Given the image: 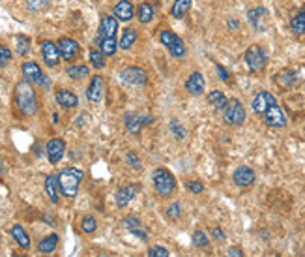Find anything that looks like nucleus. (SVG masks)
Masks as SVG:
<instances>
[{
  "label": "nucleus",
  "mask_w": 305,
  "mask_h": 257,
  "mask_svg": "<svg viewBox=\"0 0 305 257\" xmlns=\"http://www.w3.org/2000/svg\"><path fill=\"white\" fill-rule=\"evenodd\" d=\"M273 104H277L275 96L271 92H268V90H260L253 98V101H251V109H253L257 115H264L266 109L270 106H273Z\"/></svg>",
  "instance_id": "ddd939ff"
},
{
  "label": "nucleus",
  "mask_w": 305,
  "mask_h": 257,
  "mask_svg": "<svg viewBox=\"0 0 305 257\" xmlns=\"http://www.w3.org/2000/svg\"><path fill=\"white\" fill-rule=\"evenodd\" d=\"M255 171L249 167V165H240L236 171H234V175H232V181H234V184L240 188H247L251 186L255 182Z\"/></svg>",
  "instance_id": "4468645a"
},
{
  "label": "nucleus",
  "mask_w": 305,
  "mask_h": 257,
  "mask_svg": "<svg viewBox=\"0 0 305 257\" xmlns=\"http://www.w3.org/2000/svg\"><path fill=\"white\" fill-rule=\"evenodd\" d=\"M21 71H23V75H24V81H29L30 85H40V87H45V88L51 85V81L43 75L40 64L34 62V60H26V62H23Z\"/></svg>",
  "instance_id": "39448f33"
},
{
  "label": "nucleus",
  "mask_w": 305,
  "mask_h": 257,
  "mask_svg": "<svg viewBox=\"0 0 305 257\" xmlns=\"http://www.w3.org/2000/svg\"><path fill=\"white\" fill-rule=\"evenodd\" d=\"M15 49H17V53L21 55V57H24V55H29V51H30V38L29 36H17L15 38Z\"/></svg>",
  "instance_id": "f704fd0d"
},
{
  "label": "nucleus",
  "mask_w": 305,
  "mask_h": 257,
  "mask_svg": "<svg viewBox=\"0 0 305 257\" xmlns=\"http://www.w3.org/2000/svg\"><path fill=\"white\" fill-rule=\"evenodd\" d=\"M229 257H243V251L238 246H232V248H229Z\"/></svg>",
  "instance_id": "8fccbe9b"
},
{
  "label": "nucleus",
  "mask_w": 305,
  "mask_h": 257,
  "mask_svg": "<svg viewBox=\"0 0 305 257\" xmlns=\"http://www.w3.org/2000/svg\"><path fill=\"white\" fill-rule=\"evenodd\" d=\"M204 88H206V81H204V75H202L201 71H193L189 75V79L185 81V90L193 96H201L204 92Z\"/></svg>",
  "instance_id": "dca6fc26"
},
{
  "label": "nucleus",
  "mask_w": 305,
  "mask_h": 257,
  "mask_svg": "<svg viewBox=\"0 0 305 257\" xmlns=\"http://www.w3.org/2000/svg\"><path fill=\"white\" fill-rule=\"evenodd\" d=\"M208 104L215 109V111H223L227 104H229V98L225 96L221 90H212V92L208 94Z\"/></svg>",
  "instance_id": "b1692460"
},
{
  "label": "nucleus",
  "mask_w": 305,
  "mask_h": 257,
  "mask_svg": "<svg viewBox=\"0 0 305 257\" xmlns=\"http://www.w3.org/2000/svg\"><path fill=\"white\" fill-rule=\"evenodd\" d=\"M43 222H47L49 225H51V227H54V220H52L49 214H43Z\"/></svg>",
  "instance_id": "3c124183"
},
{
  "label": "nucleus",
  "mask_w": 305,
  "mask_h": 257,
  "mask_svg": "<svg viewBox=\"0 0 305 257\" xmlns=\"http://www.w3.org/2000/svg\"><path fill=\"white\" fill-rule=\"evenodd\" d=\"M185 186H187V190H189L191 193H195V195H199V193L204 192V184L199 182V181H189Z\"/></svg>",
  "instance_id": "a18cd8bd"
},
{
  "label": "nucleus",
  "mask_w": 305,
  "mask_h": 257,
  "mask_svg": "<svg viewBox=\"0 0 305 257\" xmlns=\"http://www.w3.org/2000/svg\"><path fill=\"white\" fill-rule=\"evenodd\" d=\"M266 10L264 8H253V10H249L247 13V19H249V23H251V27H253L255 30H264V24L260 23L262 19L266 17Z\"/></svg>",
  "instance_id": "393cba45"
},
{
  "label": "nucleus",
  "mask_w": 305,
  "mask_h": 257,
  "mask_svg": "<svg viewBox=\"0 0 305 257\" xmlns=\"http://www.w3.org/2000/svg\"><path fill=\"white\" fill-rule=\"evenodd\" d=\"M178 40H180L178 36L174 34V32H171V30H161V32H159V41H161L167 49L169 47H173Z\"/></svg>",
  "instance_id": "e433bc0d"
},
{
  "label": "nucleus",
  "mask_w": 305,
  "mask_h": 257,
  "mask_svg": "<svg viewBox=\"0 0 305 257\" xmlns=\"http://www.w3.org/2000/svg\"><path fill=\"white\" fill-rule=\"evenodd\" d=\"M103 77L101 75H94L92 81H90V85H88L87 88V98L90 104H94V106H98V104H101L103 101Z\"/></svg>",
  "instance_id": "f8f14e48"
},
{
  "label": "nucleus",
  "mask_w": 305,
  "mask_h": 257,
  "mask_svg": "<svg viewBox=\"0 0 305 257\" xmlns=\"http://www.w3.org/2000/svg\"><path fill=\"white\" fill-rule=\"evenodd\" d=\"M189 10H191V0H174L171 15H173L174 19H182Z\"/></svg>",
  "instance_id": "c756f323"
},
{
  "label": "nucleus",
  "mask_w": 305,
  "mask_h": 257,
  "mask_svg": "<svg viewBox=\"0 0 305 257\" xmlns=\"http://www.w3.org/2000/svg\"><path fill=\"white\" fill-rule=\"evenodd\" d=\"M152 182H154L156 192L159 193L163 199L173 197L174 192H176V178H174L173 173L169 169H165V167H159V169L154 171Z\"/></svg>",
  "instance_id": "7ed1b4c3"
},
{
  "label": "nucleus",
  "mask_w": 305,
  "mask_h": 257,
  "mask_svg": "<svg viewBox=\"0 0 305 257\" xmlns=\"http://www.w3.org/2000/svg\"><path fill=\"white\" fill-rule=\"evenodd\" d=\"M118 32V19L115 15H103L99 23V38H115Z\"/></svg>",
  "instance_id": "f3484780"
},
{
  "label": "nucleus",
  "mask_w": 305,
  "mask_h": 257,
  "mask_svg": "<svg viewBox=\"0 0 305 257\" xmlns=\"http://www.w3.org/2000/svg\"><path fill=\"white\" fill-rule=\"evenodd\" d=\"M15 257H21V255H15Z\"/></svg>",
  "instance_id": "864d4df0"
},
{
  "label": "nucleus",
  "mask_w": 305,
  "mask_h": 257,
  "mask_svg": "<svg viewBox=\"0 0 305 257\" xmlns=\"http://www.w3.org/2000/svg\"><path fill=\"white\" fill-rule=\"evenodd\" d=\"M135 41H137V30L131 29V27H127L124 32H122V38H120V47L122 49H131L135 45Z\"/></svg>",
  "instance_id": "7c9ffc66"
},
{
  "label": "nucleus",
  "mask_w": 305,
  "mask_h": 257,
  "mask_svg": "<svg viewBox=\"0 0 305 257\" xmlns=\"http://www.w3.org/2000/svg\"><path fill=\"white\" fill-rule=\"evenodd\" d=\"M15 106L24 117H34L38 113V96L34 85H30L29 81H19L15 85Z\"/></svg>",
  "instance_id": "f257e3e1"
},
{
  "label": "nucleus",
  "mask_w": 305,
  "mask_h": 257,
  "mask_svg": "<svg viewBox=\"0 0 305 257\" xmlns=\"http://www.w3.org/2000/svg\"><path fill=\"white\" fill-rule=\"evenodd\" d=\"M154 15H156V12H154V8H152V4L150 2H143V4H138L137 8V17L138 21L143 24H148L152 19H154Z\"/></svg>",
  "instance_id": "a878e982"
},
{
  "label": "nucleus",
  "mask_w": 305,
  "mask_h": 257,
  "mask_svg": "<svg viewBox=\"0 0 305 257\" xmlns=\"http://www.w3.org/2000/svg\"><path fill=\"white\" fill-rule=\"evenodd\" d=\"M150 124L152 122V117H143V115H127L126 117V130L129 134L137 135L143 128V124Z\"/></svg>",
  "instance_id": "412c9836"
},
{
  "label": "nucleus",
  "mask_w": 305,
  "mask_h": 257,
  "mask_svg": "<svg viewBox=\"0 0 305 257\" xmlns=\"http://www.w3.org/2000/svg\"><path fill=\"white\" fill-rule=\"evenodd\" d=\"M243 59H245V64H247V68L251 71H262L266 68L268 57H266V51L260 45H251L245 51Z\"/></svg>",
  "instance_id": "423d86ee"
},
{
  "label": "nucleus",
  "mask_w": 305,
  "mask_h": 257,
  "mask_svg": "<svg viewBox=\"0 0 305 257\" xmlns=\"http://www.w3.org/2000/svg\"><path fill=\"white\" fill-rule=\"evenodd\" d=\"M47 257H52V255H47Z\"/></svg>",
  "instance_id": "5fc2aeb1"
},
{
  "label": "nucleus",
  "mask_w": 305,
  "mask_h": 257,
  "mask_svg": "<svg viewBox=\"0 0 305 257\" xmlns=\"http://www.w3.org/2000/svg\"><path fill=\"white\" fill-rule=\"evenodd\" d=\"M41 59L45 62V66L49 68H54L60 62V51H58V45L51 40H43L41 41Z\"/></svg>",
  "instance_id": "1a4fd4ad"
},
{
  "label": "nucleus",
  "mask_w": 305,
  "mask_h": 257,
  "mask_svg": "<svg viewBox=\"0 0 305 257\" xmlns=\"http://www.w3.org/2000/svg\"><path fill=\"white\" fill-rule=\"evenodd\" d=\"M290 29L294 30V34H305V10H301V12L290 21Z\"/></svg>",
  "instance_id": "473e14b6"
},
{
  "label": "nucleus",
  "mask_w": 305,
  "mask_h": 257,
  "mask_svg": "<svg viewBox=\"0 0 305 257\" xmlns=\"http://www.w3.org/2000/svg\"><path fill=\"white\" fill-rule=\"evenodd\" d=\"M229 24H231V29H236V27H238L236 21H229Z\"/></svg>",
  "instance_id": "603ef678"
},
{
  "label": "nucleus",
  "mask_w": 305,
  "mask_h": 257,
  "mask_svg": "<svg viewBox=\"0 0 305 257\" xmlns=\"http://www.w3.org/2000/svg\"><path fill=\"white\" fill-rule=\"evenodd\" d=\"M245 117H247V113H245V107L240 99L232 98L229 99V104L227 107L223 109V120L227 126H242L245 122Z\"/></svg>",
  "instance_id": "20e7f679"
},
{
  "label": "nucleus",
  "mask_w": 305,
  "mask_h": 257,
  "mask_svg": "<svg viewBox=\"0 0 305 257\" xmlns=\"http://www.w3.org/2000/svg\"><path fill=\"white\" fill-rule=\"evenodd\" d=\"M66 73H68L71 79H75V81H81V79H87V77L90 75V70H88V66L85 64H71L68 66Z\"/></svg>",
  "instance_id": "bb28decb"
},
{
  "label": "nucleus",
  "mask_w": 305,
  "mask_h": 257,
  "mask_svg": "<svg viewBox=\"0 0 305 257\" xmlns=\"http://www.w3.org/2000/svg\"><path fill=\"white\" fill-rule=\"evenodd\" d=\"M191 240H193V246H195V248H208V246H210L208 235L204 233V231H201V229H197L195 233H193Z\"/></svg>",
  "instance_id": "c9c22d12"
},
{
  "label": "nucleus",
  "mask_w": 305,
  "mask_h": 257,
  "mask_svg": "<svg viewBox=\"0 0 305 257\" xmlns=\"http://www.w3.org/2000/svg\"><path fill=\"white\" fill-rule=\"evenodd\" d=\"M26 4H29V8L32 10V12H38L40 8H43L47 4L45 0H26Z\"/></svg>",
  "instance_id": "49530a36"
},
{
  "label": "nucleus",
  "mask_w": 305,
  "mask_h": 257,
  "mask_svg": "<svg viewBox=\"0 0 305 257\" xmlns=\"http://www.w3.org/2000/svg\"><path fill=\"white\" fill-rule=\"evenodd\" d=\"M58 186H60V192L66 197L73 199L79 192V186H81V181L85 178V173L77 167H68L58 173Z\"/></svg>",
  "instance_id": "f03ea898"
},
{
  "label": "nucleus",
  "mask_w": 305,
  "mask_h": 257,
  "mask_svg": "<svg viewBox=\"0 0 305 257\" xmlns=\"http://www.w3.org/2000/svg\"><path fill=\"white\" fill-rule=\"evenodd\" d=\"M138 188L135 186V184H127V186H122L118 192H116L115 199H116V204L120 207V209H124V207H127V204L131 203L133 199H135V195H137Z\"/></svg>",
  "instance_id": "a211bd4d"
},
{
  "label": "nucleus",
  "mask_w": 305,
  "mask_h": 257,
  "mask_svg": "<svg viewBox=\"0 0 305 257\" xmlns=\"http://www.w3.org/2000/svg\"><path fill=\"white\" fill-rule=\"evenodd\" d=\"M167 216L171 218V220H180V216H182V207H180V203H173L167 207Z\"/></svg>",
  "instance_id": "79ce46f5"
},
{
  "label": "nucleus",
  "mask_w": 305,
  "mask_h": 257,
  "mask_svg": "<svg viewBox=\"0 0 305 257\" xmlns=\"http://www.w3.org/2000/svg\"><path fill=\"white\" fill-rule=\"evenodd\" d=\"M212 235H213V239L219 240V242H223V240H227V237H225V233L221 231V227H213V229H212Z\"/></svg>",
  "instance_id": "09e8293b"
},
{
  "label": "nucleus",
  "mask_w": 305,
  "mask_h": 257,
  "mask_svg": "<svg viewBox=\"0 0 305 257\" xmlns=\"http://www.w3.org/2000/svg\"><path fill=\"white\" fill-rule=\"evenodd\" d=\"M115 17L122 23H127L135 17V8H133L131 0H120L115 6Z\"/></svg>",
  "instance_id": "6ab92c4d"
},
{
  "label": "nucleus",
  "mask_w": 305,
  "mask_h": 257,
  "mask_svg": "<svg viewBox=\"0 0 305 257\" xmlns=\"http://www.w3.org/2000/svg\"><path fill=\"white\" fill-rule=\"evenodd\" d=\"M57 246H58V237L57 235H49V237H45L43 240H40V244H38V251L49 255V253H52V251L57 250Z\"/></svg>",
  "instance_id": "cd10ccee"
},
{
  "label": "nucleus",
  "mask_w": 305,
  "mask_h": 257,
  "mask_svg": "<svg viewBox=\"0 0 305 257\" xmlns=\"http://www.w3.org/2000/svg\"><path fill=\"white\" fill-rule=\"evenodd\" d=\"M169 53L173 55L174 59H182L185 55V43L182 40H178L173 47H169Z\"/></svg>",
  "instance_id": "a19ab883"
},
{
  "label": "nucleus",
  "mask_w": 305,
  "mask_h": 257,
  "mask_svg": "<svg viewBox=\"0 0 305 257\" xmlns=\"http://www.w3.org/2000/svg\"><path fill=\"white\" fill-rule=\"evenodd\" d=\"M120 79L124 85H133V87H143L148 81V75L143 68L138 66H127L120 71Z\"/></svg>",
  "instance_id": "0eeeda50"
},
{
  "label": "nucleus",
  "mask_w": 305,
  "mask_h": 257,
  "mask_svg": "<svg viewBox=\"0 0 305 257\" xmlns=\"http://www.w3.org/2000/svg\"><path fill=\"white\" fill-rule=\"evenodd\" d=\"M148 257H169V250L163 246H152L148 248Z\"/></svg>",
  "instance_id": "c03bdc74"
},
{
  "label": "nucleus",
  "mask_w": 305,
  "mask_h": 257,
  "mask_svg": "<svg viewBox=\"0 0 305 257\" xmlns=\"http://www.w3.org/2000/svg\"><path fill=\"white\" fill-rule=\"evenodd\" d=\"M54 98H57V104L64 109H73V107L79 106V98H77V94L68 90V88H58L57 94H54Z\"/></svg>",
  "instance_id": "2eb2a0df"
},
{
  "label": "nucleus",
  "mask_w": 305,
  "mask_h": 257,
  "mask_svg": "<svg viewBox=\"0 0 305 257\" xmlns=\"http://www.w3.org/2000/svg\"><path fill=\"white\" fill-rule=\"evenodd\" d=\"M99 51H101L105 57H113V55L118 51L116 38H101V41H99Z\"/></svg>",
  "instance_id": "2f4dec72"
},
{
  "label": "nucleus",
  "mask_w": 305,
  "mask_h": 257,
  "mask_svg": "<svg viewBox=\"0 0 305 257\" xmlns=\"http://www.w3.org/2000/svg\"><path fill=\"white\" fill-rule=\"evenodd\" d=\"M126 160H127V164L131 165L133 171H141V165H143V164H141V158H138L135 152H127Z\"/></svg>",
  "instance_id": "37998d69"
},
{
  "label": "nucleus",
  "mask_w": 305,
  "mask_h": 257,
  "mask_svg": "<svg viewBox=\"0 0 305 257\" xmlns=\"http://www.w3.org/2000/svg\"><path fill=\"white\" fill-rule=\"evenodd\" d=\"M215 70H217L219 79H221V81H229V71L225 70L223 66H221V64H215Z\"/></svg>",
  "instance_id": "de8ad7c7"
},
{
  "label": "nucleus",
  "mask_w": 305,
  "mask_h": 257,
  "mask_svg": "<svg viewBox=\"0 0 305 257\" xmlns=\"http://www.w3.org/2000/svg\"><path fill=\"white\" fill-rule=\"evenodd\" d=\"M12 51H10V47L2 45L0 43V68H6L10 62H12Z\"/></svg>",
  "instance_id": "ea45409f"
},
{
  "label": "nucleus",
  "mask_w": 305,
  "mask_h": 257,
  "mask_svg": "<svg viewBox=\"0 0 305 257\" xmlns=\"http://www.w3.org/2000/svg\"><path fill=\"white\" fill-rule=\"evenodd\" d=\"M277 83L281 85V87H294L296 83H298V71L296 70H285L281 71L279 75H277Z\"/></svg>",
  "instance_id": "c85d7f7f"
},
{
  "label": "nucleus",
  "mask_w": 305,
  "mask_h": 257,
  "mask_svg": "<svg viewBox=\"0 0 305 257\" xmlns=\"http://www.w3.org/2000/svg\"><path fill=\"white\" fill-rule=\"evenodd\" d=\"M45 192L47 195H49V199H51L52 203L57 204L58 201H60V186H58V176L57 175H49L45 178Z\"/></svg>",
  "instance_id": "4be33fe9"
},
{
  "label": "nucleus",
  "mask_w": 305,
  "mask_h": 257,
  "mask_svg": "<svg viewBox=\"0 0 305 257\" xmlns=\"http://www.w3.org/2000/svg\"><path fill=\"white\" fill-rule=\"evenodd\" d=\"M57 45H58V51H60V59L68 60V62L75 60L79 57V53H81V45L75 40H71V38H66V36L57 41Z\"/></svg>",
  "instance_id": "6e6552de"
},
{
  "label": "nucleus",
  "mask_w": 305,
  "mask_h": 257,
  "mask_svg": "<svg viewBox=\"0 0 305 257\" xmlns=\"http://www.w3.org/2000/svg\"><path fill=\"white\" fill-rule=\"evenodd\" d=\"M96 229H98V222H96V218L94 216H85L81 220V231L82 233L90 235V233H94Z\"/></svg>",
  "instance_id": "4c0bfd02"
},
{
  "label": "nucleus",
  "mask_w": 305,
  "mask_h": 257,
  "mask_svg": "<svg viewBox=\"0 0 305 257\" xmlns=\"http://www.w3.org/2000/svg\"><path fill=\"white\" fill-rule=\"evenodd\" d=\"M45 154L52 165L58 164V162L64 158V154H66V143H64L62 139H58V137L49 139L45 145Z\"/></svg>",
  "instance_id": "9b49d317"
},
{
  "label": "nucleus",
  "mask_w": 305,
  "mask_h": 257,
  "mask_svg": "<svg viewBox=\"0 0 305 257\" xmlns=\"http://www.w3.org/2000/svg\"><path fill=\"white\" fill-rule=\"evenodd\" d=\"M169 130L173 132L176 139H185V135H187L185 128L178 122V120H176V118H174V120H171V124H169Z\"/></svg>",
  "instance_id": "58836bf2"
},
{
  "label": "nucleus",
  "mask_w": 305,
  "mask_h": 257,
  "mask_svg": "<svg viewBox=\"0 0 305 257\" xmlns=\"http://www.w3.org/2000/svg\"><path fill=\"white\" fill-rule=\"evenodd\" d=\"M12 237H13V240L23 248V250H29L30 248V237H29V233L24 231L23 225L15 223V225L12 227Z\"/></svg>",
  "instance_id": "5701e85b"
},
{
  "label": "nucleus",
  "mask_w": 305,
  "mask_h": 257,
  "mask_svg": "<svg viewBox=\"0 0 305 257\" xmlns=\"http://www.w3.org/2000/svg\"><path fill=\"white\" fill-rule=\"evenodd\" d=\"M88 60H90V64L96 68V70H103L105 68V55L98 49H92L90 53H88Z\"/></svg>",
  "instance_id": "72a5a7b5"
},
{
  "label": "nucleus",
  "mask_w": 305,
  "mask_h": 257,
  "mask_svg": "<svg viewBox=\"0 0 305 257\" xmlns=\"http://www.w3.org/2000/svg\"><path fill=\"white\" fill-rule=\"evenodd\" d=\"M264 122L270 128H285L287 126V115L283 113V109L277 104H273L264 111Z\"/></svg>",
  "instance_id": "9d476101"
},
{
  "label": "nucleus",
  "mask_w": 305,
  "mask_h": 257,
  "mask_svg": "<svg viewBox=\"0 0 305 257\" xmlns=\"http://www.w3.org/2000/svg\"><path fill=\"white\" fill-rule=\"evenodd\" d=\"M122 225H124L131 235L138 237L141 240L148 239V235H146V231L143 229V223H141V220H138L137 216H126L124 220H122Z\"/></svg>",
  "instance_id": "aec40b11"
}]
</instances>
